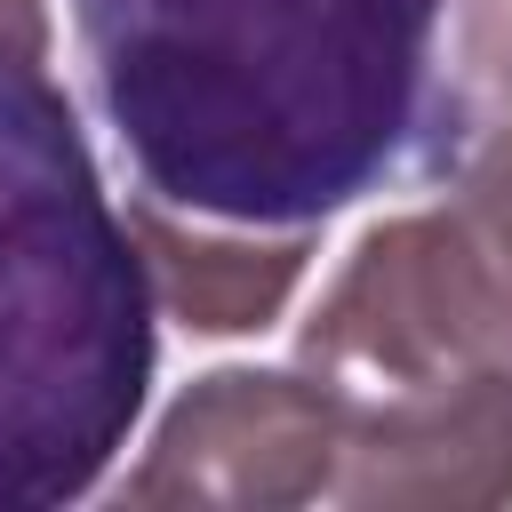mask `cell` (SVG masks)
Here are the masks:
<instances>
[{"label": "cell", "instance_id": "cell-1", "mask_svg": "<svg viewBox=\"0 0 512 512\" xmlns=\"http://www.w3.org/2000/svg\"><path fill=\"white\" fill-rule=\"evenodd\" d=\"M448 16L456 0H72L144 200L232 232H312L448 168L472 144Z\"/></svg>", "mask_w": 512, "mask_h": 512}, {"label": "cell", "instance_id": "cell-2", "mask_svg": "<svg viewBox=\"0 0 512 512\" xmlns=\"http://www.w3.org/2000/svg\"><path fill=\"white\" fill-rule=\"evenodd\" d=\"M160 296L72 96L0 48V512L80 504L128 448Z\"/></svg>", "mask_w": 512, "mask_h": 512}, {"label": "cell", "instance_id": "cell-3", "mask_svg": "<svg viewBox=\"0 0 512 512\" xmlns=\"http://www.w3.org/2000/svg\"><path fill=\"white\" fill-rule=\"evenodd\" d=\"M296 360L352 400L512 360V128H480L432 208L360 232Z\"/></svg>", "mask_w": 512, "mask_h": 512}, {"label": "cell", "instance_id": "cell-4", "mask_svg": "<svg viewBox=\"0 0 512 512\" xmlns=\"http://www.w3.org/2000/svg\"><path fill=\"white\" fill-rule=\"evenodd\" d=\"M352 432V392L312 368H208L160 416L144 464L128 472V504H232L280 512L336 488V456Z\"/></svg>", "mask_w": 512, "mask_h": 512}, {"label": "cell", "instance_id": "cell-5", "mask_svg": "<svg viewBox=\"0 0 512 512\" xmlns=\"http://www.w3.org/2000/svg\"><path fill=\"white\" fill-rule=\"evenodd\" d=\"M328 496L352 512L512 504V360L448 376V384L352 400V432H344Z\"/></svg>", "mask_w": 512, "mask_h": 512}, {"label": "cell", "instance_id": "cell-6", "mask_svg": "<svg viewBox=\"0 0 512 512\" xmlns=\"http://www.w3.org/2000/svg\"><path fill=\"white\" fill-rule=\"evenodd\" d=\"M128 232L144 248V272H152V296L160 312H176L184 328L200 336H248V328H272L280 304L296 296L304 280V240L312 232H280V240H232V232H200V216L184 224L176 208L160 200H136L128 208Z\"/></svg>", "mask_w": 512, "mask_h": 512}, {"label": "cell", "instance_id": "cell-7", "mask_svg": "<svg viewBox=\"0 0 512 512\" xmlns=\"http://www.w3.org/2000/svg\"><path fill=\"white\" fill-rule=\"evenodd\" d=\"M0 48L48 64V0H0Z\"/></svg>", "mask_w": 512, "mask_h": 512}]
</instances>
